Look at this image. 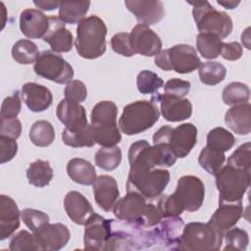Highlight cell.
Segmentation results:
<instances>
[{
  "instance_id": "obj_1",
  "label": "cell",
  "mask_w": 251,
  "mask_h": 251,
  "mask_svg": "<svg viewBox=\"0 0 251 251\" xmlns=\"http://www.w3.org/2000/svg\"><path fill=\"white\" fill-rule=\"evenodd\" d=\"M106 35L107 26L102 19L96 15L84 18L76 27V52L88 60L101 57L106 51Z\"/></svg>"
},
{
  "instance_id": "obj_2",
  "label": "cell",
  "mask_w": 251,
  "mask_h": 251,
  "mask_svg": "<svg viewBox=\"0 0 251 251\" xmlns=\"http://www.w3.org/2000/svg\"><path fill=\"white\" fill-rule=\"evenodd\" d=\"M224 240V232L209 223H188L183 226L180 238L175 250L217 251Z\"/></svg>"
},
{
  "instance_id": "obj_3",
  "label": "cell",
  "mask_w": 251,
  "mask_h": 251,
  "mask_svg": "<svg viewBox=\"0 0 251 251\" xmlns=\"http://www.w3.org/2000/svg\"><path fill=\"white\" fill-rule=\"evenodd\" d=\"M160 110L153 101L138 100L125 106L119 119V128L126 135H134L151 128L159 120Z\"/></svg>"
},
{
  "instance_id": "obj_4",
  "label": "cell",
  "mask_w": 251,
  "mask_h": 251,
  "mask_svg": "<svg viewBox=\"0 0 251 251\" xmlns=\"http://www.w3.org/2000/svg\"><path fill=\"white\" fill-rule=\"evenodd\" d=\"M170 182V172L163 168L133 167L129 169L126 191H134L146 199L161 195Z\"/></svg>"
},
{
  "instance_id": "obj_5",
  "label": "cell",
  "mask_w": 251,
  "mask_h": 251,
  "mask_svg": "<svg viewBox=\"0 0 251 251\" xmlns=\"http://www.w3.org/2000/svg\"><path fill=\"white\" fill-rule=\"evenodd\" d=\"M193 6L192 16L199 33H211L221 39L227 37L232 31V20L223 11L216 10L208 1H186Z\"/></svg>"
},
{
  "instance_id": "obj_6",
  "label": "cell",
  "mask_w": 251,
  "mask_h": 251,
  "mask_svg": "<svg viewBox=\"0 0 251 251\" xmlns=\"http://www.w3.org/2000/svg\"><path fill=\"white\" fill-rule=\"evenodd\" d=\"M128 163L130 168H169L176 162V156L165 144H154L142 139L133 142L128 149Z\"/></svg>"
},
{
  "instance_id": "obj_7",
  "label": "cell",
  "mask_w": 251,
  "mask_h": 251,
  "mask_svg": "<svg viewBox=\"0 0 251 251\" xmlns=\"http://www.w3.org/2000/svg\"><path fill=\"white\" fill-rule=\"evenodd\" d=\"M215 176L217 189L219 191V203L242 201L250 185V171L226 165Z\"/></svg>"
},
{
  "instance_id": "obj_8",
  "label": "cell",
  "mask_w": 251,
  "mask_h": 251,
  "mask_svg": "<svg viewBox=\"0 0 251 251\" xmlns=\"http://www.w3.org/2000/svg\"><path fill=\"white\" fill-rule=\"evenodd\" d=\"M197 142V128L193 124L184 123L176 127L164 126L153 135V144H165L176 158L186 157Z\"/></svg>"
},
{
  "instance_id": "obj_9",
  "label": "cell",
  "mask_w": 251,
  "mask_h": 251,
  "mask_svg": "<svg viewBox=\"0 0 251 251\" xmlns=\"http://www.w3.org/2000/svg\"><path fill=\"white\" fill-rule=\"evenodd\" d=\"M155 65L163 71H175L177 74H189L202 63L194 47L188 44H177L161 50L154 58Z\"/></svg>"
},
{
  "instance_id": "obj_10",
  "label": "cell",
  "mask_w": 251,
  "mask_h": 251,
  "mask_svg": "<svg viewBox=\"0 0 251 251\" xmlns=\"http://www.w3.org/2000/svg\"><path fill=\"white\" fill-rule=\"evenodd\" d=\"M177 208L183 213L195 212L203 204L205 186L202 180L195 176H183L178 178L176 190L171 194Z\"/></svg>"
},
{
  "instance_id": "obj_11",
  "label": "cell",
  "mask_w": 251,
  "mask_h": 251,
  "mask_svg": "<svg viewBox=\"0 0 251 251\" xmlns=\"http://www.w3.org/2000/svg\"><path fill=\"white\" fill-rule=\"evenodd\" d=\"M33 71L37 75L60 84L69 83L74 77L73 67L63 57L50 50L39 54Z\"/></svg>"
},
{
  "instance_id": "obj_12",
  "label": "cell",
  "mask_w": 251,
  "mask_h": 251,
  "mask_svg": "<svg viewBox=\"0 0 251 251\" xmlns=\"http://www.w3.org/2000/svg\"><path fill=\"white\" fill-rule=\"evenodd\" d=\"M113 220H107L99 214L93 213L85 223L84 249L105 250V246L112 234Z\"/></svg>"
},
{
  "instance_id": "obj_13",
  "label": "cell",
  "mask_w": 251,
  "mask_h": 251,
  "mask_svg": "<svg viewBox=\"0 0 251 251\" xmlns=\"http://www.w3.org/2000/svg\"><path fill=\"white\" fill-rule=\"evenodd\" d=\"M146 205V198L141 194L134 191H127L126 196L118 199L113 207V213L120 221L140 227L139 225L145 212Z\"/></svg>"
},
{
  "instance_id": "obj_14",
  "label": "cell",
  "mask_w": 251,
  "mask_h": 251,
  "mask_svg": "<svg viewBox=\"0 0 251 251\" xmlns=\"http://www.w3.org/2000/svg\"><path fill=\"white\" fill-rule=\"evenodd\" d=\"M33 233L39 245V251L60 250L67 245L71 237L69 228L61 223H47Z\"/></svg>"
},
{
  "instance_id": "obj_15",
  "label": "cell",
  "mask_w": 251,
  "mask_h": 251,
  "mask_svg": "<svg viewBox=\"0 0 251 251\" xmlns=\"http://www.w3.org/2000/svg\"><path fill=\"white\" fill-rule=\"evenodd\" d=\"M129 39L135 54L152 57L156 56L162 49L159 35L145 25H136L129 33Z\"/></svg>"
},
{
  "instance_id": "obj_16",
  "label": "cell",
  "mask_w": 251,
  "mask_h": 251,
  "mask_svg": "<svg viewBox=\"0 0 251 251\" xmlns=\"http://www.w3.org/2000/svg\"><path fill=\"white\" fill-rule=\"evenodd\" d=\"M151 101L160 104L161 114L168 122H181L192 115V105L188 99L168 96L157 92V94L153 95Z\"/></svg>"
},
{
  "instance_id": "obj_17",
  "label": "cell",
  "mask_w": 251,
  "mask_h": 251,
  "mask_svg": "<svg viewBox=\"0 0 251 251\" xmlns=\"http://www.w3.org/2000/svg\"><path fill=\"white\" fill-rule=\"evenodd\" d=\"M184 223L178 216L167 217L161 220L154 230L147 233V243L160 241L171 249H175L182 232Z\"/></svg>"
},
{
  "instance_id": "obj_18",
  "label": "cell",
  "mask_w": 251,
  "mask_h": 251,
  "mask_svg": "<svg viewBox=\"0 0 251 251\" xmlns=\"http://www.w3.org/2000/svg\"><path fill=\"white\" fill-rule=\"evenodd\" d=\"M125 5L135 19L145 25L157 24L165 15L164 5L161 1L126 0Z\"/></svg>"
},
{
  "instance_id": "obj_19",
  "label": "cell",
  "mask_w": 251,
  "mask_h": 251,
  "mask_svg": "<svg viewBox=\"0 0 251 251\" xmlns=\"http://www.w3.org/2000/svg\"><path fill=\"white\" fill-rule=\"evenodd\" d=\"M49 18V27L43 40L47 42L51 50L55 53H66L72 50L74 37L73 33L66 28L65 23L59 17L51 16Z\"/></svg>"
},
{
  "instance_id": "obj_20",
  "label": "cell",
  "mask_w": 251,
  "mask_h": 251,
  "mask_svg": "<svg viewBox=\"0 0 251 251\" xmlns=\"http://www.w3.org/2000/svg\"><path fill=\"white\" fill-rule=\"evenodd\" d=\"M56 114L59 121L70 130H79L88 125L85 109L77 102L66 98L61 100Z\"/></svg>"
},
{
  "instance_id": "obj_21",
  "label": "cell",
  "mask_w": 251,
  "mask_h": 251,
  "mask_svg": "<svg viewBox=\"0 0 251 251\" xmlns=\"http://www.w3.org/2000/svg\"><path fill=\"white\" fill-rule=\"evenodd\" d=\"M92 185L97 205L103 211L111 212L120 196L117 180L111 176L103 175L98 176Z\"/></svg>"
},
{
  "instance_id": "obj_22",
  "label": "cell",
  "mask_w": 251,
  "mask_h": 251,
  "mask_svg": "<svg viewBox=\"0 0 251 251\" xmlns=\"http://www.w3.org/2000/svg\"><path fill=\"white\" fill-rule=\"evenodd\" d=\"M22 98L26 107L34 113L47 110L53 102L51 91L44 85L35 82H26L22 86Z\"/></svg>"
},
{
  "instance_id": "obj_23",
  "label": "cell",
  "mask_w": 251,
  "mask_h": 251,
  "mask_svg": "<svg viewBox=\"0 0 251 251\" xmlns=\"http://www.w3.org/2000/svg\"><path fill=\"white\" fill-rule=\"evenodd\" d=\"M49 27V18L37 9H25L20 15V28L28 38H43Z\"/></svg>"
},
{
  "instance_id": "obj_24",
  "label": "cell",
  "mask_w": 251,
  "mask_h": 251,
  "mask_svg": "<svg viewBox=\"0 0 251 251\" xmlns=\"http://www.w3.org/2000/svg\"><path fill=\"white\" fill-rule=\"evenodd\" d=\"M242 215V201L233 203H219L218 209L214 212L208 223L225 233L238 223Z\"/></svg>"
},
{
  "instance_id": "obj_25",
  "label": "cell",
  "mask_w": 251,
  "mask_h": 251,
  "mask_svg": "<svg viewBox=\"0 0 251 251\" xmlns=\"http://www.w3.org/2000/svg\"><path fill=\"white\" fill-rule=\"evenodd\" d=\"M21 212L17 203L7 195L0 196V240L11 236L20 226Z\"/></svg>"
},
{
  "instance_id": "obj_26",
  "label": "cell",
  "mask_w": 251,
  "mask_h": 251,
  "mask_svg": "<svg viewBox=\"0 0 251 251\" xmlns=\"http://www.w3.org/2000/svg\"><path fill=\"white\" fill-rule=\"evenodd\" d=\"M64 208L68 217L76 225H85L94 213L89 201L78 191H70L64 198Z\"/></svg>"
},
{
  "instance_id": "obj_27",
  "label": "cell",
  "mask_w": 251,
  "mask_h": 251,
  "mask_svg": "<svg viewBox=\"0 0 251 251\" xmlns=\"http://www.w3.org/2000/svg\"><path fill=\"white\" fill-rule=\"evenodd\" d=\"M227 127L238 135H247L251 131V106L243 103L229 108L225 115Z\"/></svg>"
},
{
  "instance_id": "obj_28",
  "label": "cell",
  "mask_w": 251,
  "mask_h": 251,
  "mask_svg": "<svg viewBox=\"0 0 251 251\" xmlns=\"http://www.w3.org/2000/svg\"><path fill=\"white\" fill-rule=\"evenodd\" d=\"M67 174L73 181L82 185H91L97 178L94 166L81 158H73L68 162Z\"/></svg>"
},
{
  "instance_id": "obj_29",
  "label": "cell",
  "mask_w": 251,
  "mask_h": 251,
  "mask_svg": "<svg viewBox=\"0 0 251 251\" xmlns=\"http://www.w3.org/2000/svg\"><path fill=\"white\" fill-rule=\"evenodd\" d=\"M90 6L89 1H63L59 6V19L65 24H77L84 19Z\"/></svg>"
},
{
  "instance_id": "obj_30",
  "label": "cell",
  "mask_w": 251,
  "mask_h": 251,
  "mask_svg": "<svg viewBox=\"0 0 251 251\" xmlns=\"http://www.w3.org/2000/svg\"><path fill=\"white\" fill-rule=\"evenodd\" d=\"M118 108L113 101H100L91 111V125L93 126L117 125Z\"/></svg>"
},
{
  "instance_id": "obj_31",
  "label": "cell",
  "mask_w": 251,
  "mask_h": 251,
  "mask_svg": "<svg viewBox=\"0 0 251 251\" xmlns=\"http://www.w3.org/2000/svg\"><path fill=\"white\" fill-rule=\"evenodd\" d=\"M53 169L48 161L36 160L26 170L28 183L35 187L47 186L53 178Z\"/></svg>"
},
{
  "instance_id": "obj_32",
  "label": "cell",
  "mask_w": 251,
  "mask_h": 251,
  "mask_svg": "<svg viewBox=\"0 0 251 251\" xmlns=\"http://www.w3.org/2000/svg\"><path fill=\"white\" fill-rule=\"evenodd\" d=\"M28 137L35 146L47 147L51 145L55 139V129L48 121L39 120L31 126Z\"/></svg>"
},
{
  "instance_id": "obj_33",
  "label": "cell",
  "mask_w": 251,
  "mask_h": 251,
  "mask_svg": "<svg viewBox=\"0 0 251 251\" xmlns=\"http://www.w3.org/2000/svg\"><path fill=\"white\" fill-rule=\"evenodd\" d=\"M62 140L64 144L74 148L92 147L95 144L92 126L87 125L79 130H70L65 127L62 132Z\"/></svg>"
},
{
  "instance_id": "obj_34",
  "label": "cell",
  "mask_w": 251,
  "mask_h": 251,
  "mask_svg": "<svg viewBox=\"0 0 251 251\" xmlns=\"http://www.w3.org/2000/svg\"><path fill=\"white\" fill-rule=\"evenodd\" d=\"M199 78L206 85H216L222 82L226 75V67L217 61L201 63L198 68Z\"/></svg>"
},
{
  "instance_id": "obj_35",
  "label": "cell",
  "mask_w": 251,
  "mask_h": 251,
  "mask_svg": "<svg viewBox=\"0 0 251 251\" xmlns=\"http://www.w3.org/2000/svg\"><path fill=\"white\" fill-rule=\"evenodd\" d=\"M11 54L13 59L22 65L35 63L38 56V48L34 42L28 39H20L12 47Z\"/></svg>"
},
{
  "instance_id": "obj_36",
  "label": "cell",
  "mask_w": 251,
  "mask_h": 251,
  "mask_svg": "<svg viewBox=\"0 0 251 251\" xmlns=\"http://www.w3.org/2000/svg\"><path fill=\"white\" fill-rule=\"evenodd\" d=\"M223 40L211 33H199L196 38V47L201 56L208 60L216 59L220 56Z\"/></svg>"
},
{
  "instance_id": "obj_37",
  "label": "cell",
  "mask_w": 251,
  "mask_h": 251,
  "mask_svg": "<svg viewBox=\"0 0 251 251\" xmlns=\"http://www.w3.org/2000/svg\"><path fill=\"white\" fill-rule=\"evenodd\" d=\"M234 143L235 138L233 134L221 126L211 129L207 135V147L220 152L225 153L230 150Z\"/></svg>"
},
{
  "instance_id": "obj_38",
  "label": "cell",
  "mask_w": 251,
  "mask_h": 251,
  "mask_svg": "<svg viewBox=\"0 0 251 251\" xmlns=\"http://www.w3.org/2000/svg\"><path fill=\"white\" fill-rule=\"evenodd\" d=\"M250 96V89L247 84L239 81L228 83L223 90L222 98L226 105L234 106L247 103Z\"/></svg>"
},
{
  "instance_id": "obj_39",
  "label": "cell",
  "mask_w": 251,
  "mask_h": 251,
  "mask_svg": "<svg viewBox=\"0 0 251 251\" xmlns=\"http://www.w3.org/2000/svg\"><path fill=\"white\" fill-rule=\"evenodd\" d=\"M225 161L226 155L224 152L211 149L207 146L202 148L198 157L200 167L212 176L217 175V173L223 168Z\"/></svg>"
},
{
  "instance_id": "obj_40",
  "label": "cell",
  "mask_w": 251,
  "mask_h": 251,
  "mask_svg": "<svg viewBox=\"0 0 251 251\" xmlns=\"http://www.w3.org/2000/svg\"><path fill=\"white\" fill-rule=\"evenodd\" d=\"M122 151L119 147H101L95 154V164L104 171L116 170L122 162Z\"/></svg>"
},
{
  "instance_id": "obj_41",
  "label": "cell",
  "mask_w": 251,
  "mask_h": 251,
  "mask_svg": "<svg viewBox=\"0 0 251 251\" xmlns=\"http://www.w3.org/2000/svg\"><path fill=\"white\" fill-rule=\"evenodd\" d=\"M92 128L95 143L99 144L101 147L116 146L122 139L121 130L117 125L101 126H92Z\"/></svg>"
},
{
  "instance_id": "obj_42",
  "label": "cell",
  "mask_w": 251,
  "mask_h": 251,
  "mask_svg": "<svg viewBox=\"0 0 251 251\" xmlns=\"http://www.w3.org/2000/svg\"><path fill=\"white\" fill-rule=\"evenodd\" d=\"M164 84L163 79L154 72L141 71L136 77V86L141 94H154Z\"/></svg>"
},
{
  "instance_id": "obj_43",
  "label": "cell",
  "mask_w": 251,
  "mask_h": 251,
  "mask_svg": "<svg viewBox=\"0 0 251 251\" xmlns=\"http://www.w3.org/2000/svg\"><path fill=\"white\" fill-rule=\"evenodd\" d=\"M226 246L224 251L226 250H239L244 251L247 249L249 243V236L246 230L239 227H231L224 233Z\"/></svg>"
},
{
  "instance_id": "obj_44",
  "label": "cell",
  "mask_w": 251,
  "mask_h": 251,
  "mask_svg": "<svg viewBox=\"0 0 251 251\" xmlns=\"http://www.w3.org/2000/svg\"><path fill=\"white\" fill-rule=\"evenodd\" d=\"M9 249L12 251H38L39 245L34 233L23 229L13 236L10 241Z\"/></svg>"
},
{
  "instance_id": "obj_45",
  "label": "cell",
  "mask_w": 251,
  "mask_h": 251,
  "mask_svg": "<svg viewBox=\"0 0 251 251\" xmlns=\"http://www.w3.org/2000/svg\"><path fill=\"white\" fill-rule=\"evenodd\" d=\"M251 143L246 142L241 144L227 159L226 165L231 167L250 171L251 168Z\"/></svg>"
},
{
  "instance_id": "obj_46",
  "label": "cell",
  "mask_w": 251,
  "mask_h": 251,
  "mask_svg": "<svg viewBox=\"0 0 251 251\" xmlns=\"http://www.w3.org/2000/svg\"><path fill=\"white\" fill-rule=\"evenodd\" d=\"M21 217L24 224L33 232L38 230L42 226L49 223V216L39 210L25 208L21 212Z\"/></svg>"
},
{
  "instance_id": "obj_47",
  "label": "cell",
  "mask_w": 251,
  "mask_h": 251,
  "mask_svg": "<svg viewBox=\"0 0 251 251\" xmlns=\"http://www.w3.org/2000/svg\"><path fill=\"white\" fill-rule=\"evenodd\" d=\"M22 109V102L19 96V92H15L12 95L6 97L1 105V120L16 119Z\"/></svg>"
},
{
  "instance_id": "obj_48",
  "label": "cell",
  "mask_w": 251,
  "mask_h": 251,
  "mask_svg": "<svg viewBox=\"0 0 251 251\" xmlns=\"http://www.w3.org/2000/svg\"><path fill=\"white\" fill-rule=\"evenodd\" d=\"M111 46L116 53L122 56L131 57L135 55V52L130 44L129 33L127 32H119L113 35L111 38Z\"/></svg>"
},
{
  "instance_id": "obj_49",
  "label": "cell",
  "mask_w": 251,
  "mask_h": 251,
  "mask_svg": "<svg viewBox=\"0 0 251 251\" xmlns=\"http://www.w3.org/2000/svg\"><path fill=\"white\" fill-rule=\"evenodd\" d=\"M65 98L77 103L83 102L87 97V89L85 84L78 79L71 80L67 83L64 90Z\"/></svg>"
},
{
  "instance_id": "obj_50",
  "label": "cell",
  "mask_w": 251,
  "mask_h": 251,
  "mask_svg": "<svg viewBox=\"0 0 251 251\" xmlns=\"http://www.w3.org/2000/svg\"><path fill=\"white\" fill-rule=\"evenodd\" d=\"M190 90V82L180 78H171L164 86V94L173 97L183 98Z\"/></svg>"
},
{
  "instance_id": "obj_51",
  "label": "cell",
  "mask_w": 251,
  "mask_h": 251,
  "mask_svg": "<svg viewBox=\"0 0 251 251\" xmlns=\"http://www.w3.org/2000/svg\"><path fill=\"white\" fill-rule=\"evenodd\" d=\"M163 214L161 210L159 209L156 201H151L147 203L145 212L143 214V217L141 219L140 227H151L154 226H157L160 221L163 219Z\"/></svg>"
},
{
  "instance_id": "obj_52",
  "label": "cell",
  "mask_w": 251,
  "mask_h": 251,
  "mask_svg": "<svg viewBox=\"0 0 251 251\" xmlns=\"http://www.w3.org/2000/svg\"><path fill=\"white\" fill-rule=\"evenodd\" d=\"M18 152L16 139L0 135V163L5 164L11 161Z\"/></svg>"
},
{
  "instance_id": "obj_53",
  "label": "cell",
  "mask_w": 251,
  "mask_h": 251,
  "mask_svg": "<svg viewBox=\"0 0 251 251\" xmlns=\"http://www.w3.org/2000/svg\"><path fill=\"white\" fill-rule=\"evenodd\" d=\"M22 132V124L20 120L10 119V120H1V129L0 135L7 136L13 139H18Z\"/></svg>"
},
{
  "instance_id": "obj_54",
  "label": "cell",
  "mask_w": 251,
  "mask_h": 251,
  "mask_svg": "<svg viewBox=\"0 0 251 251\" xmlns=\"http://www.w3.org/2000/svg\"><path fill=\"white\" fill-rule=\"evenodd\" d=\"M243 53V49L241 47V45L236 42H223V46H222V51H221V56L227 60V61H236L238 59L241 58Z\"/></svg>"
},
{
  "instance_id": "obj_55",
  "label": "cell",
  "mask_w": 251,
  "mask_h": 251,
  "mask_svg": "<svg viewBox=\"0 0 251 251\" xmlns=\"http://www.w3.org/2000/svg\"><path fill=\"white\" fill-rule=\"evenodd\" d=\"M33 4L44 11H52L55 10L57 8H59L60 6V2L59 1H33Z\"/></svg>"
},
{
  "instance_id": "obj_56",
  "label": "cell",
  "mask_w": 251,
  "mask_h": 251,
  "mask_svg": "<svg viewBox=\"0 0 251 251\" xmlns=\"http://www.w3.org/2000/svg\"><path fill=\"white\" fill-rule=\"evenodd\" d=\"M217 3H218L219 5L224 6L226 9L231 10V9H234L235 7H237V6L239 5L240 1H233V0H228V1H226V0H218Z\"/></svg>"
},
{
  "instance_id": "obj_57",
  "label": "cell",
  "mask_w": 251,
  "mask_h": 251,
  "mask_svg": "<svg viewBox=\"0 0 251 251\" xmlns=\"http://www.w3.org/2000/svg\"><path fill=\"white\" fill-rule=\"evenodd\" d=\"M249 30H250V27H247L243 32H242V34H241V41H242V43L245 45V47L247 48V49H250V44H249V38H250V36H249Z\"/></svg>"
}]
</instances>
